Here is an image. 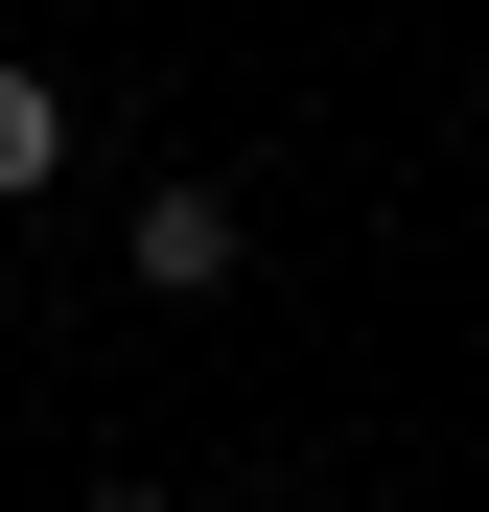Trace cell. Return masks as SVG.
Wrapping results in <instances>:
<instances>
[{
	"instance_id": "obj_3",
	"label": "cell",
	"mask_w": 489,
	"mask_h": 512,
	"mask_svg": "<svg viewBox=\"0 0 489 512\" xmlns=\"http://www.w3.org/2000/svg\"><path fill=\"white\" fill-rule=\"evenodd\" d=\"M94 512H163V489H140V466H117V489H94Z\"/></svg>"
},
{
	"instance_id": "obj_2",
	"label": "cell",
	"mask_w": 489,
	"mask_h": 512,
	"mask_svg": "<svg viewBox=\"0 0 489 512\" xmlns=\"http://www.w3.org/2000/svg\"><path fill=\"white\" fill-rule=\"evenodd\" d=\"M47 163H70V94H47V70H0V210H24Z\"/></svg>"
},
{
	"instance_id": "obj_1",
	"label": "cell",
	"mask_w": 489,
	"mask_h": 512,
	"mask_svg": "<svg viewBox=\"0 0 489 512\" xmlns=\"http://www.w3.org/2000/svg\"><path fill=\"white\" fill-rule=\"evenodd\" d=\"M117 256H140L163 303H233V256H257V210H233V187H140V233H117Z\"/></svg>"
}]
</instances>
